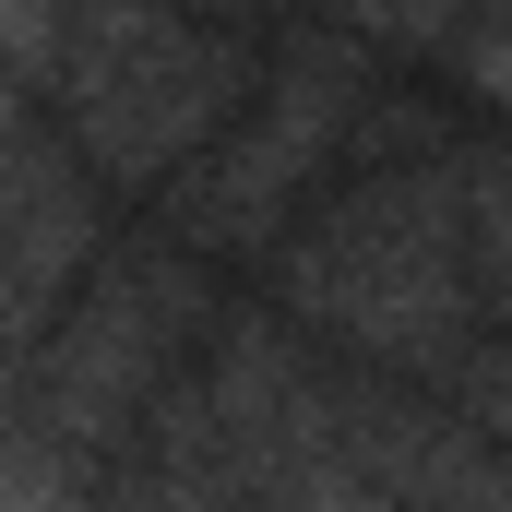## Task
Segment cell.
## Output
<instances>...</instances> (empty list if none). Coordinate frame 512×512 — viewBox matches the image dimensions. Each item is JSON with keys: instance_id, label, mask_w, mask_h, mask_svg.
<instances>
[{"instance_id": "cell-3", "label": "cell", "mask_w": 512, "mask_h": 512, "mask_svg": "<svg viewBox=\"0 0 512 512\" xmlns=\"http://www.w3.org/2000/svg\"><path fill=\"white\" fill-rule=\"evenodd\" d=\"M334 108H346V84H334V72L310 60V72L286 84V108H274V120H262L251 143H239V167H227V203H215V215H227V227H251V215H262V191L310 167V143L334 131Z\"/></svg>"}, {"instance_id": "cell-6", "label": "cell", "mask_w": 512, "mask_h": 512, "mask_svg": "<svg viewBox=\"0 0 512 512\" xmlns=\"http://www.w3.org/2000/svg\"><path fill=\"white\" fill-rule=\"evenodd\" d=\"M441 12H453V0H393V24H405V36H429Z\"/></svg>"}, {"instance_id": "cell-4", "label": "cell", "mask_w": 512, "mask_h": 512, "mask_svg": "<svg viewBox=\"0 0 512 512\" xmlns=\"http://www.w3.org/2000/svg\"><path fill=\"white\" fill-rule=\"evenodd\" d=\"M48 24H60V0H0V84L48 60Z\"/></svg>"}, {"instance_id": "cell-2", "label": "cell", "mask_w": 512, "mask_h": 512, "mask_svg": "<svg viewBox=\"0 0 512 512\" xmlns=\"http://www.w3.org/2000/svg\"><path fill=\"white\" fill-rule=\"evenodd\" d=\"M310 298H322L334 322L382 334V346L441 334V322H453V227H441V203H429V191H382V203H358L346 227H322Z\"/></svg>"}, {"instance_id": "cell-1", "label": "cell", "mask_w": 512, "mask_h": 512, "mask_svg": "<svg viewBox=\"0 0 512 512\" xmlns=\"http://www.w3.org/2000/svg\"><path fill=\"white\" fill-rule=\"evenodd\" d=\"M215 120V60L155 12V0H96L84 24V131L108 167H167Z\"/></svg>"}, {"instance_id": "cell-5", "label": "cell", "mask_w": 512, "mask_h": 512, "mask_svg": "<svg viewBox=\"0 0 512 512\" xmlns=\"http://www.w3.org/2000/svg\"><path fill=\"white\" fill-rule=\"evenodd\" d=\"M477 84H489V96H512V24H489V36H477Z\"/></svg>"}]
</instances>
